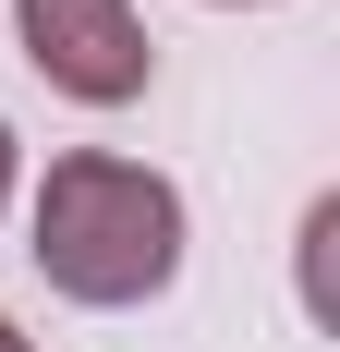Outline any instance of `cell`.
I'll list each match as a JSON object with an SVG mask.
<instances>
[{
	"instance_id": "cell-1",
	"label": "cell",
	"mask_w": 340,
	"mask_h": 352,
	"mask_svg": "<svg viewBox=\"0 0 340 352\" xmlns=\"http://www.w3.org/2000/svg\"><path fill=\"white\" fill-rule=\"evenodd\" d=\"M36 280L61 304H98V316H134L182 280V182L146 170V158H109V146H73L36 182Z\"/></svg>"
},
{
	"instance_id": "cell-2",
	"label": "cell",
	"mask_w": 340,
	"mask_h": 352,
	"mask_svg": "<svg viewBox=\"0 0 340 352\" xmlns=\"http://www.w3.org/2000/svg\"><path fill=\"white\" fill-rule=\"evenodd\" d=\"M12 36H25V61L49 73L73 109H134L146 73H158L134 0H12Z\"/></svg>"
},
{
	"instance_id": "cell-3",
	"label": "cell",
	"mask_w": 340,
	"mask_h": 352,
	"mask_svg": "<svg viewBox=\"0 0 340 352\" xmlns=\"http://www.w3.org/2000/svg\"><path fill=\"white\" fill-rule=\"evenodd\" d=\"M0 207H12V122H0Z\"/></svg>"
},
{
	"instance_id": "cell-4",
	"label": "cell",
	"mask_w": 340,
	"mask_h": 352,
	"mask_svg": "<svg viewBox=\"0 0 340 352\" xmlns=\"http://www.w3.org/2000/svg\"><path fill=\"white\" fill-rule=\"evenodd\" d=\"M0 352H25V328H12V316H0Z\"/></svg>"
},
{
	"instance_id": "cell-5",
	"label": "cell",
	"mask_w": 340,
	"mask_h": 352,
	"mask_svg": "<svg viewBox=\"0 0 340 352\" xmlns=\"http://www.w3.org/2000/svg\"><path fill=\"white\" fill-rule=\"evenodd\" d=\"M219 12H243V0H219Z\"/></svg>"
}]
</instances>
